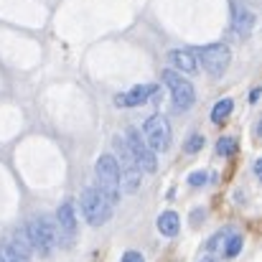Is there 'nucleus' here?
Wrapping results in <instances>:
<instances>
[{
  "label": "nucleus",
  "mask_w": 262,
  "mask_h": 262,
  "mask_svg": "<svg viewBox=\"0 0 262 262\" xmlns=\"http://www.w3.org/2000/svg\"><path fill=\"white\" fill-rule=\"evenodd\" d=\"M115 143V163H117V171H120V188L122 191H127V193H135L138 188H140V168L135 166V161H133V156H130V150H127V145H125V140L122 138H115L112 140Z\"/></svg>",
  "instance_id": "nucleus-3"
},
{
  "label": "nucleus",
  "mask_w": 262,
  "mask_h": 262,
  "mask_svg": "<svg viewBox=\"0 0 262 262\" xmlns=\"http://www.w3.org/2000/svg\"><path fill=\"white\" fill-rule=\"evenodd\" d=\"M0 257H3V262H31L26 255H20V252H15L10 245L8 247H3V252H0Z\"/></svg>",
  "instance_id": "nucleus-17"
},
{
  "label": "nucleus",
  "mask_w": 262,
  "mask_h": 262,
  "mask_svg": "<svg viewBox=\"0 0 262 262\" xmlns=\"http://www.w3.org/2000/svg\"><path fill=\"white\" fill-rule=\"evenodd\" d=\"M188 183H191V186H204V183H206V173H204V171L191 173L188 176Z\"/></svg>",
  "instance_id": "nucleus-19"
},
{
  "label": "nucleus",
  "mask_w": 262,
  "mask_h": 262,
  "mask_svg": "<svg viewBox=\"0 0 262 262\" xmlns=\"http://www.w3.org/2000/svg\"><path fill=\"white\" fill-rule=\"evenodd\" d=\"M79 204H82L84 219H87L92 227H102V224H107L110 216H112V206L104 201V196H102L94 186H87V188L82 191Z\"/></svg>",
  "instance_id": "nucleus-5"
},
{
  "label": "nucleus",
  "mask_w": 262,
  "mask_h": 262,
  "mask_svg": "<svg viewBox=\"0 0 262 262\" xmlns=\"http://www.w3.org/2000/svg\"><path fill=\"white\" fill-rule=\"evenodd\" d=\"M163 82H166V87H168L171 97H173V104L178 110H188V107L193 104V99H196L193 84H191L188 79H183L178 72L166 69V72H163Z\"/></svg>",
  "instance_id": "nucleus-8"
},
{
  "label": "nucleus",
  "mask_w": 262,
  "mask_h": 262,
  "mask_svg": "<svg viewBox=\"0 0 262 262\" xmlns=\"http://www.w3.org/2000/svg\"><path fill=\"white\" fill-rule=\"evenodd\" d=\"M239 250H242V237H239V234H232V237H229V242H227V247H224L227 257H237V255H239Z\"/></svg>",
  "instance_id": "nucleus-16"
},
{
  "label": "nucleus",
  "mask_w": 262,
  "mask_h": 262,
  "mask_svg": "<svg viewBox=\"0 0 262 262\" xmlns=\"http://www.w3.org/2000/svg\"><path fill=\"white\" fill-rule=\"evenodd\" d=\"M26 237H28V245L31 250H36L41 257H46L56 245H59V232H56V224L49 219V216H36L28 222V227L23 229Z\"/></svg>",
  "instance_id": "nucleus-1"
},
{
  "label": "nucleus",
  "mask_w": 262,
  "mask_h": 262,
  "mask_svg": "<svg viewBox=\"0 0 262 262\" xmlns=\"http://www.w3.org/2000/svg\"><path fill=\"white\" fill-rule=\"evenodd\" d=\"M193 59H199V64H201V69H204L206 74L222 77V74L227 72L229 61H232V54H229V49H227L224 43H209V46H199V49L193 51ZM199 64H196V67H199Z\"/></svg>",
  "instance_id": "nucleus-4"
},
{
  "label": "nucleus",
  "mask_w": 262,
  "mask_h": 262,
  "mask_svg": "<svg viewBox=\"0 0 262 262\" xmlns=\"http://www.w3.org/2000/svg\"><path fill=\"white\" fill-rule=\"evenodd\" d=\"M122 262H145V260H143V255H140V252L130 250V252H125V255H122Z\"/></svg>",
  "instance_id": "nucleus-20"
},
{
  "label": "nucleus",
  "mask_w": 262,
  "mask_h": 262,
  "mask_svg": "<svg viewBox=\"0 0 262 262\" xmlns=\"http://www.w3.org/2000/svg\"><path fill=\"white\" fill-rule=\"evenodd\" d=\"M156 84H140V87H133L130 92H122V94H117L115 97V104L117 107H138V104H143L148 97H153V92H156Z\"/></svg>",
  "instance_id": "nucleus-11"
},
{
  "label": "nucleus",
  "mask_w": 262,
  "mask_h": 262,
  "mask_svg": "<svg viewBox=\"0 0 262 262\" xmlns=\"http://www.w3.org/2000/svg\"><path fill=\"white\" fill-rule=\"evenodd\" d=\"M183 148H186V153H199V150L204 148V135H199V133H196V135H191V138L186 140V145H183Z\"/></svg>",
  "instance_id": "nucleus-18"
},
{
  "label": "nucleus",
  "mask_w": 262,
  "mask_h": 262,
  "mask_svg": "<svg viewBox=\"0 0 262 262\" xmlns=\"http://www.w3.org/2000/svg\"><path fill=\"white\" fill-rule=\"evenodd\" d=\"M56 232H59V245L72 247L74 237H77V214H74V204L64 201L56 211Z\"/></svg>",
  "instance_id": "nucleus-9"
},
{
  "label": "nucleus",
  "mask_w": 262,
  "mask_h": 262,
  "mask_svg": "<svg viewBox=\"0 0 262 262\" xmlns=\"http://www.w3.org/2000/svg\"><path fill=\"white\" fill-rule=\"evenodd\" d=\"M178 227H181V219H178L176 211H163L158 216V232L163 237H176L178 234Z\"/></svg>",
  "instance_id": "nucleus-13"
},
{
  "label": "nucleus",
  "mask_w": 262,
  "mask_h": 262,
  "mask_svg": "<svg viewBox=\"0 0 262 262\" xmlns=\"http://www.w3.org/2000/svg\"><path fill=\"white\" fill-rule=\"evenodd\" d=\"M143 140L153 153H166L171 148V125L163 115H153L143 125Z\"/></svg>",
  "instance_id": "nucleus-7"
},
{
  "label": "nucleus",
  "mask_w": 262,
  "mask_h": 262,
  "mask_svg": "<svg viewBox=\"0 0 262 262\" xmlns=\"http://www.w3.org/2000/svg\"><path fill=\"white\" fill-rule=\"evenodd\" d=\"M0 262H3V257H0Z\"/></svg>",
  "instance_id": "nucleus-22"
},
{
  "label": "nucleus",
  "mask_w": 262,
  "mask_h": 262,
  "mask_svg": "<svg viewBox=\"0 0 262 262\" xmlns=\"http://www.w3.org/2000/svg\"><path fill=\"white\" fill-rule=\"evenodd\" d=\"M237 150V140L234 138H219L216 140V153L219 156H234Z\"/></svg>",
  "instance_id": "nucleus-15"
},
{
  "label": "nucleus",
  "mask_w": 262,
  "mask_h": 262,
  "mask_svg": "<svg viewBox=\"0 0 262 262\" xmlns=\"http://www.w3.org/2000/svg\"><path fill=\"white\" fill-rule=\"evenodd\" d=\"M94 173H97V191L104 196V201L110 206H115L120 201V171L112 156H99L94 163Z\"/></svg>",
  "instance_id": "nucleus-2"
},
{
  "label": "nucleus",
  "mask_w": 262,
  "mask_h": 262,
  "mask_svg": "<svg viewBox=\"0 0 262 262\" xmlns=\"http://www.w3.org/2000/svg\"><path fill=\"white\" fill-rule=\"evenodd\" d=\"M168 61H171V67H176V72L178 74H193L199 67H196V59H193V54L191 51H181V49H176L168 54Z\"/></svg>",
  "instance_id": "nucleus-12"
},
{
  "label": "nucleus",
  "mask_w": 262,
  "mask_h": 262,
  "mask_svg": "<svg viewBox=\"0 0 262 262\" xmlns=\"http://www.w3.org/2000/svg\"><path fill=\"white\" fill-rule=\"evenodd\" d=\"M232 107H234L232 99H219V102L211 107V122H214V125H222V122L232 115Z\"/></svg>",
  "instance_id": "nucleus-14"
},
{
  "label": "nucleus",
  "mask_w": 262,
  "mask_h": 262,
  "mask_svg": "<svg viewBox=\"0 0 262 262\" xmlns=\"http://www.w3.org/2000/svg\"><path fill=\"white\" fill-rule=\"evenodd\" d=\"M232 26H234V31L239 33V36H250L252 31H255V26H257V15H255V10H250L245 3H239V0H232Z\"/></svg>",
  "instance_id": "nucleus-10"
},
{
  "label": "nucleus",
  "mask_w": 262,
  "mask_h": 262,
  "mask_svg": "<svg viewBox=\"0 0 262 262\" xmlns=\"http://www.w3.org/2000/svg\"><path fill=\"white\" fill-rule=\"evenodd\" d=\"M199 262H214V260L211 257H204V260H199Z\"/></svg>",
  "instance_id": "nucleus-21"
},
{
  "label": "nucleus",
  "mask_w": 262,
  "mask_h": 262,
  "mask_svg": "<svg viewBox=\"0 0 262 262\" xmlns=\"http://www.w3.org/2000/svg\"><path fill=\"white\" fill-rule=\"evenodd\" d=\"M122 140H125V145H127V150H130V156H133V161H135V166L140 168V173H143V171H145V173H156V171H158L156 153L148 148V143L143 140V133H140L138 127H130Z\"/></svg>",
  "instance_id": "nucleus-6"
}]
</instances>
